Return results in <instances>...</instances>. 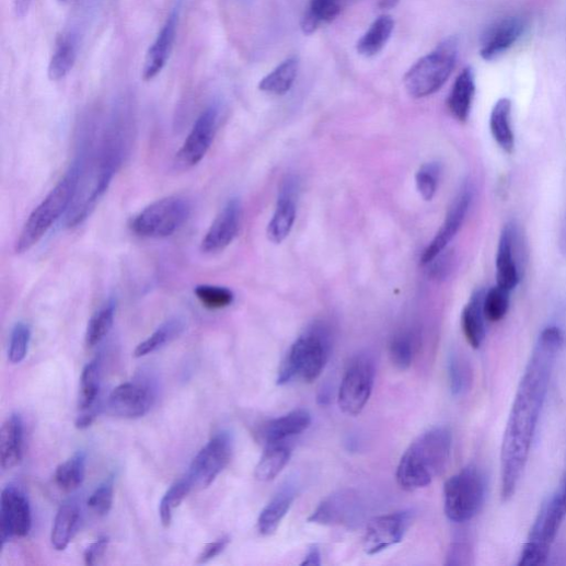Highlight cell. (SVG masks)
I'll return each mask as SVG.
<instances>
[{
	"label": "cell",
	"mask_w": 566,
	"mask_h": 566,
	"mask_svg": "<svg viewBox=\"0 0 566 566\" xmlns=\"http://www.w3.org/2000/svg\"><path fill=\"white\" fill-rule=\"evenodd\" d=\"M563 344L564 335L559 327H545L538 337L518 386L501 446L500 476L504 501L513 497L522 478Z\"/></svg>",
	"instance_id": "1"
},
{
	"label": "cell",
	"mask_w": 566,
	"mask_h": 566,
	"mask_svg": "<svg viewBox=\"0 0 566 566\" xmlns=\"http://www.w3.org/2000/svg\"><path fill=\"white\" fill-rule=\"evenodd\" d=\"M452 436L444 427L432 428L420 435L405 451L396 472L402 489L415 492L429 486L446 470Z\"/></svg>",
	"instance_id": "2"
},
{
	"label": "cell",
	"mask_w": 566,
	"mask_h": 566,
	"mask_svg": "<svg viewBox=\"0 0 566 566\" xmlns=\"http://www.w3.org/2000/svg\"><path fill=\"white\" fill-rule=\"evenodd\" d=\"M331 354V334L322 323L307 328L294 342L284 359L278 385L300 380L312 383L322 374Z\"/></svg>",
	"instance_id": "3"
},
{
	"label": "cell",
	"mask_w": 566,
	"mask_h": 566,
	"mask_svg": "<svg viewBox=\"0 0 566 566\" xmlns=\"http://www.w3.org/2000/svg\"><path fill=\"white\" fill-rule=\"evenodd\" d=\"M81 176V161L74 162L63 178L33 210L15 243L19 255L30 252L48 233L73 201Z\"/></svg>",
	"instance_id": "4"
},
{
	"label": "cell",
	"mask_w": 566,
	"mask_h": 566,
	"mask_svg": "<svg viewBox=\"0 0 566 566\" xmlns=\"http://www.w3.org/2000/svg\"><path fill=\"white\" fill-rule=\"evenodd\" d=\"M566 517V472L556 492L542 505L524 544L519 566H540L550 551Z\"/></svg>",
	"instance_id": "5"
},
{
	"label": "cell",
	"mask_w": 566,
	"mask_h": 566,
	"mask_svg": "<svg viewBox=\"0 0 566 566\" xmlns=\"http://www.w3.org/2000/svg\"><path fill=\"white\" fill-rule=\"evenodd\" d=\"M459 39L449 37L437 48L417 61L405 74L404 85L408 94L420 99L439 91L457 67Z\"/></svg>",
	"instance_id": "6"
},
{
	"label": "cell",
	"mask_w": 566,
	"mask_h": 566,
	"mask_svg": "<svg viewBox=\"0 0 566 566\" xmlns=\"http://www.w3.org/2000/svg\"><path fill=\"white\" fill-rule=\"evenodd\" d=\"M486 480L474 465L450 477L443 488L444 513L452 522L464 523L474 519L486 499Z\"/></svg>",
	"instance_id": "7"
},
{
	"label": "cell",
	"mask_w": 566,
	"mask_h": 566,
	"mask_svg": "<svg viewBox=\"0 0 566 566\" xmlns=\"http://www.w3.org/2000/svg\"><path fill=\"white\" fill-rule=\"evenodd\" d=\"M192 206L181 196L159 199L141 212L130 223L132 233L143 239H168L173 236L187 221Z\"/></svg>",
	"instance_id": "8"
},
{
	"label": "cell",
	"mask_w": 566,
	"mask_h": 566,
	"mask_svg": "<svg viewBox=\"0 0 566 566\" xmlns=\"http://www.w3.org/2000/svg\"><path fill=\"white\" fill-rule=\"evenodd\" d=\"M234 440L229 431L215 435L193 460L186 478L194 488L209 487L230 464Z\"/></svg>",
	"instance_id": "9"
},
{
	"label": "cell",
	"mask_w": 566,
	"mask_h": 566,
	"mask_svg": "<svg viewBox=\"0 0 566 566\" xmlns=\"http://www.w3.org/2000/svg\"><path fill=\"white\" fill-rule=\"evenodd\" d=\"M376 367L368 356L357 357L349 365L338 391V406L345 414L357 416L368 404L374 388Z\"/></svg>",
	"instance_id": "10"
},
{
	"label": "cell",
	"mask_w": 566,
	"mask_h": 566,
	"mask_svg": "<svg viewBox=\"0 0 566 566\" xmlns=\"http://www.w3.org/2000/svg\"><path fill=\"white\" fill-rule=\"evenodd\" d=\"M497 286L512 291L523 277L524 246L518 226L510 221L501 232L497 258Z\"/></svg>",
	"instance_id": "11"
},
{
	"label": "cell",
	"mask_w": 566,
	"mask_h": 566,
	"mask_svg": "<svg viewBox=\"0 0 566 566\" xmlns=\"http://www.w3.org/2000/svg\"><path fill=\"white\" fill-rule=\"evenodd\" d=\"M33 527L32 509L26 495L10 485L0 500V542L4 546L15 538H25Z\"/></svg>",
	"instance_id": "12"
},
{
	"label": "cell",
	"mask_w": 566,
	"mask_h": 566,
	"mask_svg": "<svg viewBox=\"0 0 566 566\" xmlns=\"http://www.w3.org/2000/svg\"><path fill=\"white\" fill-rule=\"evenodd\" d=\"M218 116L219 112L215 105L201 113L176 154L175 165L178 169L189 170L206 157L217 131Z\"/></svg>",
	"instance_id": "13"
},
{
	"label": "cell",
	"mask_w": 566,
	"mask_h": 566,
	"mask_svg": "<svg viewBox=\"0 0 566 566\" xmlns=\"http://www.w3.org/2000/svg\"><path fill=\"white\" fill-rule=\"evenodd\" d=\"M153 386L146 381L119 385L108 396L106 406L112 415L135 419L147 415L154 402Z\"/></svg>",
	"instance_id": "14"
},
{
	"label": "cell",
	"mask_w": 566,
	"mask_h": 566,
	"mask_svg": "<svg viewBox=\"0 0 566 566\" xmlns=\"http://www.w3.org/2000/svg\"><path fill=\"white\" fill-rule=\"evenodd\" d=\"M474 197V188L471 184L464 185L454 203H452L446 219L432 242L421 256V264L428 265L439 254L444 252L449 243L459 234Z\"/></svg>",
	"instance_id": "15"
},
{
	"label": "cell",
	"mask_w": 566,
	"mask_h": 566,
	"mask_svg": "<svg viewBox=\"0 0 566 566\" xmlns=\"http://www.w3.org/2000/svg\"><path fill=\"white\" fill-rule=\"evenodd\" d=\"M412 523V513L401 511L376 518L368 525L365 539V551L374 555L402 542Z\"/></svg>",
	"instance_id": "16"
},
{
	"label": "cell",
	"mask_w": 566,
	"mask_h": 566,
	"mask_svg": "<svg viewBox=\"0 0 566 566\" xmlns=\"http://www.w3.org/2000/svg\"><path fill=\"white\" fill-rule=\"evenodd\" d=\"M242 219V204L231 199L212 221L200 244L204 254H216L228 249L236 239Z\"/></svg>",
	"instance_id": "17"
},
{
	"label": "cell",
	"mask_w": 566,
	"mask_h": 566,
	"mask_svg": "<svg viewBox=\"0 0 566 566\" xmlns=\"http://www.w3.org/2000/svg\"><path fill=\"white\" fill-rule=\"evenodd\" d=\"M528 22L522 16H510L490 26L482 39L481 57L494 61L507 54L523 37Z\"/></svg>",
	"instance_id": "18"
},
{
	"label": "cell",
	"mask_w": 566,
	"mask_h": 566,
	"mask_svg": "<svg viewBox=\"0 0 566 566\" xmlns=\"http://www.w3.org/2000/svg\"><path fill=\"white\" fill-rule=\"evenodd\" d=\"M360 500L353 490H343L325 498L308 519L321 525L350 524L359 513Z\"/></svg>",
	"instance_id": "19"
},
{
	"label": "cell",
	"mask_w": 566,
	"mask_h": 566,
	"mask_svg": "<svg viewBox=\"0 0 566 566\" xmlns=\"http://www.w3.org/2000/svg\"><path fill=\"white\" fill-rule=\"evenodd\" d=\"M299 185L293 177L284 182L275 213L268 224V239L281 244L291 233L297 217V198Z\"/></svg>",
	"instance_id": "20"
},
{
	"label": "cell",
	"mask_w": 566,
	"mask_h": 566,
	"mask_svg": "<svg viewBox=\"0 0 566 566\" xmlns=\"http://www.w3.org/2000/svg\"><path fill=\"white\" fill-rule=\"evenodd\" d=\"M178 21L180 11L174 10L149 48L142 68L146 81L155 79L166 66L176 39Z\"/></svg>",
	"instance_id": "21"
},
{
	"label": "cell",
	"mask_w": 566,
	"mask_h": 566,
	"mask_svg": "<svg viewBox=\"0 0 566 566\" xmlns=\"http://www.w3.org/2000/svg\"><path fill=\"white\" fill-rule=\"evenodd\" d=\"M101 389V373L99 361L90 362L83 370L80 379L79 415L76 426L85 429L92 425L97 416V400Z\"/></svg>",
	"instance_id": "22"
},
{
	"label": "cell",
	"mask_w": 566,
	"mask_h": 566,
	"mask_svg": "<svg viewBox=\"0 0 566 566\" xmlns=\"http://www.w3.org/2000/svg\"><path fill=\"white\" fill-rule=\"evenodd\" d=\"M24 455V421L12 414L0 429V465L4 471L19 466Z\"/></svg>",
	"instance_id": "23"
},
{
	"label": "cell",
	"mask_w": 566,
	"mask_h": 566,
	"mask_svg": "<svg viewBox=\"0 0 566 566\" xmlns=\"http://www.w3.org/2000/svg\"><path fill=\"white\" fill-rule=\"evenodd\" d=\"M475 93V73L471 67H467L458 77L448 97L449 111L460 123L469 120Z\"/></svg>",
	"instance_id": "24"
},
{
	"label": "cell",
	"mask_w": 566,
	"mask_h": 566,
	"mask_svg": "<svg viewBox=\"0 0 566 566\" xmlns=\"http://www.w3.org/2000/svg\"><path fill=\"white\" fill-rule=\"evenodd\" d=\"M311 424V415L305 409H297L268 421L263 428L266 444L282 442L303 432Z\"/></svg>",
	"instance_id": "25"
},
{
	"label": "cell",
	"mask_w": 566,
	"mask_h": 566,
	"mask_svg": "<svg viewBox=\"0 0 566 566\" xmlns=\"http://www.w3.org/2000/svg\"><path fill=\"white\" fill-rule=\"evenodd\" d=\"M486 291L476 290L465 307L462 315V325L469 344L474 349H480L486 338V315L484 299Z\"/></svg>",
	"instance_id": "26"
},
{
	"label": "cell",
	"mask_w": 566,
	"mask_h": 566,
	"mask_svg": "<svg viewBox=\"0 0 566 566\" xmlns=\"http://www.w3.org/2000/svg\"><path fill=\"white\" fill-rule=\"evenodd\" d=\"M490 131L494 140L503 151L513 153L516 138L512 129V102L508 97L499 99L492 109Z\"/></svg>",
	"instance_id": "27"
},
{
	"label": "cell",
	"mask_w": 566,
	"mask_h": 566,
	"mask_svg": "<svg viewBox=\"0 0 566 566\" xmlns=\"http://www.w3.org/2000/svg\"><path fill=\"white\" fill-rule=\"evenodd\" d=\"M80 507L76 501L63 504L55 518L51 531V544L57 551H63L70 544L80 523Z\"/></svg>",
	"instance_id": "28"
},
{
	"label": "cell",
	"mask_w": 566,
	"mask_h": 566,
	"mask_svg": "<svg viewBox=\"0 0 566 566\" xmlns=\"http://www.w3.org/2000/svg\"><path fill=\"white\" fill-rule=\"evenodd\" d=\"M78 56V39L71 33H63L57 38L48 74L54 81L66 78L72 70Z\"/></svg>",
	"instance_id": "29"
},
{
	"label": "cell",
	"mask_w": 566,
	"mask_h": 566,
	"mask_svg": "<svg viewBox=\"0 0 566 566\" xmlns=\"http://www.w3.org/2000/svg\"><path fill=\"white\" fill-rule=\"evenodd\" d=\"M294 499V492L285 489L267 505L258 519V530L263 535H272L278 530Z\"/></svg>",
	"instance_id": "30"
},
{
	"label": "cell",
	"mask_w": 566,
	"mask_h": 566,
	"mask_svg": "<svg viewBox=\"0 0 566 566\" xmlns=\"http://www.w3.org/2000/svg\"><path fill=\"white\" fill-rule=\"evenodd\" d=\"M290 457V448L282 442L268 444L256 467V480L264 483L274 481L287 466Z\"/></svg>",
	"instance_id": "31"
},
{
	"label": "cell",
	"mask_w": 566,
	"mask_h": 566,
	"mask_svg": "<svg viewBox=\"0 0 566 566\" xmlns=\"http://www.w3.org/2000/svg\"><path fill=\"white\" fill-rule=\"evenodd\" d=\"M185 328V322L180 317H174L163 323L146 342L138 346L135 351L136 358H145L152 355L168 344H171L173 339L178 337Z\"/></svg>",
	"instance_id": "32"
},
{
	"label": "cell",
	"mask_w": 566,
	"mask_h": 566,
	"mask_svg": "<svg viewBox=\"0 0 566 566\" xmlns=\"http://www.w3.org/2000/svg\"><path fill=\"white\" fill-rule=\"evenodd\" d=\"M419 347L418 334L413 330L397 333L390 345V357L398 370H407L414 362Z\"/></svg>",
	"instance_id": "33"
},
{
	"label": "cell",
	"mask_w": 566,
	"mask_h": 566,
	"mask_svg": "<svg viewBox=\"0 0 566 566\" xmlns=\"http://www.w3.org/2000/svg\"><path fill=\"white\" fill-rule=\"evenodd\" d=\"M394 31V21L390 16L378 19L366 35L359 41L358 53L365 57L378 55L386 45Z\"/></svg>",
	"instance_id": "34"
},
{
	"label": "cell",
	"mask_w": 566,
	"mask_h": 566,
	"mask_svg": "<svg viewBox=\"0 0 566 566\" xmlns=\"http://www.w3.org/2000/svg\"><path fill=\"white\" fill-rule=\"evenodd\" d=\"M86 455L78 451L71 459L59 465L55 473L57 486L67 493L78 489L84 482Z\"/></svg>",
	"instance_id": "35"
},
{
	"label": "cell",
	"mask_w": 566,
	"mask_h": 566,
	"mask_svg": "<svg viewBox=\"0 0 566 566\" xmlns=\"http://www.w3.org/2000/svg\"><path fill=\"white\" fill-rule=\"evenodd\" d=\"M298 67V58L291 57L285 60L272 73H269L261 81L259 89L274 95L286 94L291 89L296 80Z\"/></svg>",
	"instance_id": "36"
},
{
	"label": "cell",
	"mask_w": 566,
	"mask_h": 566,
	"mask_svg": "<svg viewBox=\"0 0 566 566\" xmlns=\"http://www.w3.org/2000/svg\"><path fill=\"white\" fill-rule=\"evenodd\" d=\"M117 302L109 300L90 319L85 331V344L89 348L97 346L108 334L115 322Z\"/></svg>",
	"instance_id": "37"
},
{
	"label": "cell",
	"mask_w": 566,
	"mask_h": 566,
	"mask_svg": "<svg viewBox=\"0 0 566 566\" xmlns=\"http://www.w3.org/2000/svg\"><path fill=\"white\" fill-rule=\"evenodd\" d=\"M342 0H310V7L302 20V31L310 35L314 33L322 23L333 21L339 10Z\"/></svg>",
	"instance_id": "38"
},
{
	"label": "cell",
	"mask_w": 566,
	"mask_h": 566,
	"mask_svg": "<svg viewBox=\"0 0 566 566\" xmlns=\"http://www.w3.org/2000/svg\"><path fill=\"white\" fill-rule=\"evenodd\" d=\"M193 486L187 478L174 484L164 495L160 503V517L162 524L169 528L173 520L174 511L181 506L184 499L192 492Z\"/></svg>",
	"instance_id": "39"
},
{
	"label": "cell",
	"mask_w": 566,
	"mask_h": 566,
	"mask_svg": "<svg viewBox=\"0 0 566 566\" xmlns=\"http://www.w3.org/2000/svg\"><path fill=\"white\" fill-rule=\"evenodd\" d=\"M450 389L454 395H463L473 384V371L469 361L460 356H452L448 365Z\"/></svg>",
	"instance_id": "40"
},
{
	"label": "cell",
	"mask_w": 566,
	"mask_h": 566,
	"mask_svg": "<svg viewBox=\"0 0 566 566\" xmlns=\"http://www.w3.org/2000/svg\"><path fill=\"white\" fill-rule=\"evenodd\" d=\"M199 302L209 310H220L230 307L234 301L232 290L210 285L197 286L194 290Z\"/></svg>",
	"instance_id": "41"
},
{
	"label": "cell",
	"mask_w": 566,
	"mask_h": 566,
	"mask_svg": "<svg viewBox=\"0 0 566 566\" xmlns=\"http://www.w3.org/2000/svg\"><path fill=\"white\" fill-rule=\"evenodd\" d=\"M510 307V291L495 286L489 289L484 299V310L487 321L499 322L508 313Z\"/></svg>",
	"instance_id": "42"
},
{
	"label": "cell",
	"mask_w": 566,
	"mask_h": 566,
	"mask_svg": "<svg viewBox=\"0 0 566 566\" xmlns=\"http://www.w3.org/2000/svg\"><path fill=\"white\" fill-rule=\"evenodd\" d=\"M32 339V330L28 324L19 322L11 335L9 359L13 365L22 363L28 354Z\"/></svg>",
	"instance_id": "43"
},
{
	"label": "cell",
	"mask_w": 566,
	"mask_h": 566,
	"mask_svg": "<svg viewBox=\"0 0 566 566\" xmlns=\"http://www.w3.org/2000/svg\"><path fill=\"white\" fill-rule=\"evenodd\" d=\"M441 175V168L438 163L424 164L416 173V187L425 200H431L436 195Z\"/></svg>",
	"instance_id": "44"
},
{
	"label": "cell",
	"mask_w": 566,
	"mask_h": 566,
	"mask_svg": "<svg viewBox=\"0 0 566 566\" xmlns=\"http://www.w3.org/2000/svg\"><path fill=\"white\" fill-rule=\"evenodd\" d=\"M113 497H115V482L109 477L93 492L88 506L95 515L106 516L112 508Z\"/></svg>",
	"instance_id": "45"
},
{
	"label": "cell",
	"mask_w": 566,
	"mask_h": 566,
	"mask_svg": "<svg viewBox=\"0 0 566 566\" xmlns=\"http://www.w3.org/2000/svg\"><path fill=\"white\" fill-rule=\"evenodd\" d=\"M474 557L473 547L470 543L460 541L452 544L447 555V565H470Z\"/></svg>",
	"instance_id": "46"
},
{
	"label": "cell",
	"mask_w": 566,
	"mask_h": 566,
	"mask_svg": "<svg viewBox=\"0 0 566 566\" xmlns=\"http://www.w3.org/2000/svg\"><path fill=\"white\" fill-rule=\"evenodd\" d=\"M231 542V538L229 535H224L213 542L208 543L199 554L197 558L198 564H205L216 556H218L220 553L224 551L226 547L229 546Z\"/></svg>",
	"instance_id": "47"
},
{
	"label": "cell",
	"mask_w": 566,
	"mask_h": 566,
	"mask_svg": "<svg viewBox=\"0 0 566 566\" xmlns=\"http://www.w3.org/2000/svg\"><path fill=\"white\" fill-rule=\"evenodd\" d=\"M108 538L101 536L93 543H91L84 552V562L86 565L92 566L96 561L104 554L108 545Z\"/></svg>",
	"instance_id": "48"
},
{
	"label": "cell",
	"mask_w": 566,
	"mask_h": 566,
	"mask_svg": "<svg viewBox=\"0 0 566 566\" xmlns=\"http://www.w3.org/2000/svg\"><path fill=\"white\" fill-rule=\"evenodd\" d=\"M34 0H14V12L18 19H25L33 5Z\"/></svg>",
	"instance_id": "49"
},
{
	"label": "cell",
	"mask_w": 566,
	"mask_h": 566,
	"mask_svg": "<svg viewBox=\"0 0 566 566\" xmlns=\"http://www.w3.org/2000/svg\"><path fill=\"white\" fill-rule=\"evenodd\" d=\"M301 565H321V554L316 546H312L309 550Z\"/></svg>",
	"instance_id": "50"
},
{
	"label": "cell",
	"mask_w": 566,
	"mask_h": 566,
	"mask_svg": "<svg viewBox=\"0 0 566 566\" xmlns=\"http://www.w3.org/2000/svg\"><path fill=\"white\" fill-rule=\"evenodd\" d=\"M558 246L561 254L566 258V212L561 226Z\"/></svg>",
	"instance_id": "51"
},
{
	"label": "cell",
	"mask_w": 566,
	"mask_h": 566,
	"mask_svg": "<svg viewBox=\"0 0 566 566\" xmlns=\"http://www.w3.org/2000/svg\"><path fill=\"white\" fill-rule=\"evenodd\" d=\"M397 3H398V0H381L380 7L383 10H389V9L395 8Z\"/></svg>",
	"instance_id": "52"
},
{
	"label": "cell",
	"mask_w": 566,
	"mask_h": 566,
	"mask_svg": "<svg viewBox=\"0 0 566 566\" xmlns=\"http://www.w3.org/2000/svg\"><path fill=\"white\" fill-rule=\"evenodd\" d=\"M61 2H66V0H61Z\"/></svg>",
	"instance_id": "53"
}]
</instances>
